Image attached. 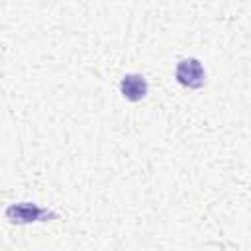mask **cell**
<instances>
[{"mask_svg":"<svg viewBox=\"0 0 251 251\" xmlns=\"http://www.w3.org/2000/svg\"><path fill=\"white\" fill-rule=\"evenodd\" d=\"M120 90L126 100L129 102H139L147 94V82L141 75H126L120 80Z\"/></svg>","mask_w":251,"mask_h":251,"instance_id":"3","label":"cell"},{"mask_svg":"<svg viewBox=\"0 0 251 251\" xmlns=\"http://www.w3.org/2000/svg\"><path fill=\"white\" fill-rule=\"evenodd\" d=\"M59 214L55 210L41 208L33 202H18L10 204L6 208V220L12 224H31V222H47V220H57Z\"/></svg>","mask_w":251,"mask_h":251,"instance_id":"1","label":"cell"},{"mask_svg":"<svg viewBox=\"0 0 251 251\" xmlns=\"http://www.w3.org/2000/svg\"><path fill=\"white\" fill-rule=\"evenodd\" d=\"M175 78L186 88H202L204 80H206V73H204L202 63L198 59L188 57V59L178 61L176 71H175Z\"/></svg>","mask_w":251,"mask_h":251,"instance_id":"2","label":"cell"}]
</instances>
